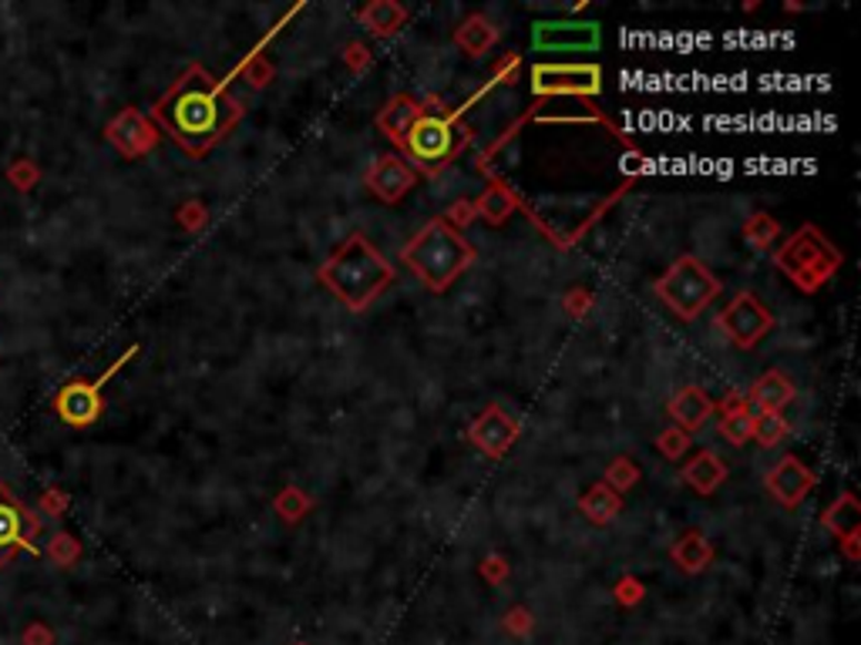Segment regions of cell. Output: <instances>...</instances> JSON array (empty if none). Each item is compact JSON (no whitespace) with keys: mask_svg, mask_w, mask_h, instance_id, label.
<instances>
[{"mask_svg":"<svg viewBox=\"0 0 861 645\" xmlns=\"http://www.w3.org/2000/svg\"><path fill=\"white\" fill-rule=\"evenodd\" d=\"M445 219H448L455 229H465V226L475 219V206H472V202H458V206H452V209L445 212Z\"/></svg>","mask_w":861,"mask_h":645,"instance_id":"37","label":"cell"},{"mask_svg":"<svg viewBox=\"0 0 861 645\" xmlns=\"http://www.w3.org/2000/svg\"><path fill=\"white\" fill-rule=\"evenodd\" d=\"M738 410H748V397L741 390H731L724 400H713V414H721V417L738 414Z\"/></svg>","mask_w":861,"mask_h":645,"instance_id":"35","label":"cell"},{"mask_svg":"<svg viewBox=\"0 0 861 645\" xmlns=\"http://www.w3.org/2000/svg\"><path fill=\"white\" fill-rule=\"evenodd\" d=\"M656 299L680 319V322H696L710 302L721 296V279L710 272V266L696 256H680L656 282H653Z\"/></svg>","mask_w":861,"mask_h":645,"instance_id":"6","label":"cell"},{"mask_svg":"<svg viewBox=\"0 0 861 645\" xmlns=\"http://www.w3.org/2000/svg\"><path fill=\"white\" fill-rule=\"evenodd\" d=\"M344 61H347V68H350L354 75H360V71H367V68H370V51H367L364 44L350 41V44L344 48Z\"/></svg>","mask_w":861,"mask_h":645,"instance_id":"34","label":"cell"},{"mask_svg":"<svg viewBox=\"0 0 861 645\" xmlns=\"http://www.w3.org/2000/svg\"><path fill=\"white\" fill-rule=\"evenodd\" d=\"M357 21H360V28H367V34L387 41L407 24V8L397 4V0H370V4H364L357 11Z\"/></svg>","mask_w":861,"mask_h":645,"instance_id":"20","label":"cell"},{"mask_svg":"<svg viewBox=\"0 0 861 645\" xmlns=\"http://www.w3.org/2000/svg\"><path fill=\"white\" fill-rule=\"evenodd\" d=\"M236 75H243L253 88H266V85H273V78H276V68L256 51V54H249L239 68H236Z\"/></svg>","mask_w":861,"mask_h":645,"instance_id":"32","label":"cell"},{"mask_svg":"<svg viewBox=\"0 0 861 645\" xmlns=\"http://www.w3.org/2000/svg\"><path fill=\"white\" fill-rule=\"evenodd\" d=\"M472 206H475V219H485L488 226H502V222H508L512 212L518 209V199H515V192H512L505 182H492V186L482 192V199L472 202Z\"/></svg>","mask_w":861,"mask_h":645,"instance_id":"25","label":"cell"},{"mask_svg":"<svg viewBox=\"0 0 861 645\" xmlns=\"http://www.w3.org/2000/svg\"><path fill=\"white\" fill-rule=\"evenodd\" d=\"M243 115L246 105L229 91V81H216L202 64H189L152 108V121L192 158L226 141Z\"/></svg>","mask_w":861,"mask_h":645,"instance_id":"1","label":"cell"},{"mask_svg":"<svg viewBox=\"0 0 861 645\" xmlns=\"http://www.w3.org/2000/svg\"><path fill=\"white\" fill-rule=\"evenodd\" d=\"M364 186L384 206H397L417 186V172L410 169V161H404L400 155H380L377 161H370Z\"/></svg>","mask_w":861,"mask_h":645,"instance_id":"14","label":"cell"},{"mask_svg":"<svg viewBox=\"0 0 861 645\" xmlns=\"http://www.w3.org/2000/svg\"><path fill=\"white\" fill-rule=\"evenodd\" d=\"M603 44L600 21L548 18L532 24V48L538 54H593Z\"/></svg>","mask_w":861,"mask_h":645,"instance_id":"8","label":"cell"},{"mask_svg":"<svg viewBox=\"0 0 861 645\" xmlns=\"http://www.w3.org/2000/svg\"><path fill=\"white\" fill-rule=\"evenodd\" d=\"M814 484H818L814 470H811L801 457H794V454H784V457H781L778 464H771V470L764 474L768 495H771L781 508H788V512H794V508L814 492Z\"/></svg>","mask_w":861,"mask_h":645,"instance_id":"13","label":"cell"},{"mask_svg":"<svg viewBox=\"0 0 861 645\" xmlns=\"http://www.w3.org/2000/svg\"><path fill=\"white\" fill-rule=\"evenodd\" d=\"M728 460L716 454V450H710V447H703V450H696L686 464H683V470H680V477H683V484L690 492H696L700 498H710V495H716L721 492V484L728 480Z\"/></svg>","mask_w":861,"mask_h":645,"instance_id":"15","label":"cell"},{"mask_svg":"<svg viewBox=\"0 0 861 645\" xmlns=\"http://www.w3.org/2000/svg\"><path fill=\"white\" fill-rule=\"evenodd\" d=\"M744 239L748 246L754 249H771L778 239H781V222L768 212H754L748 222H744Z\"/></svg>","mask_w":861,"mask_h":645,"instance_id":"27","label":"cell"},{"mask_svg":"<svg viewBox=\"0 0 861 645\" xmlns=\"http://www.w3.org/2000/svg\"><path fill=\"white\" fill-rule=\"evenodd\" d=\"M844 256L841 249L814 226H801L798 232H791L781 249L774 252V266L801 289V292H818L828 279L838 276Z\"/></svg>","mask_w":861,"mask_h":645,"instance_id":"5","label":"cell"},{"mask_svg":"<svg viewBox=\"0 0 861 645\" xmlns=\"http://www.w3.org/2000/svg\"><path fill=\"white\" fill-rule=\"evenodd\" d=\"M273 512L279 515L283 525H300L314 512V498L300 488V484H283L273 495Z\"/></svg>","mask_w":861,"mask_h":645,"instance_id":"26","label":"cell"},{"mask_svg":"<svg viewBox=\"0 0 861 645\" xmlns=\"http://www.w3.org/2000/svg\"><path fill=\"white\" fill-rule=\"evenodd\" d=\"M394 276L397 269L364 232H350L344 242H337V249L317 269V282L350 312H364L370 302H377Z\"/></svg>","mask_w":861,"mask_h":645,"instance_id":"2","label":"cell"},{"mask_svg":"<svg viewBox=\"0 0 861 645\" xmlns=\"http://www.w3.org/2000/svg\"><path fill=\"white\" fill-rule=\"evenodd\" d=\"M202 222H206V209H202L199 202H192V206H186V209H182V226L199 229Z\"/></svg>","mask_w":861,"mask_h":645,"instance_id":"38","label":"cell"},{"mask_svg":"<svg viewBox=\"0 0 861 645\" xmlns=\"http://www.w3.org/2000/svg\"><path fill=\"white\" fill-rule=\"evenodd\" d=\"M482 575L498 585V582H505V575H508V562H505L502 555H488V558L482 562Z\"/></svg>","mask_w":861,"mask_h":645,"instance_id":"36","label":"cell"},{"mask_svg":"<svg viewBox=\"0 0 861 645\" xmlns=\"http://www.w3.org/2000/svg\"><path fill=\"white\" fill-rule=\"evenodd\" d=\"M508 628H528V612L525 608L508 612Z\"/></svg>","mask_w":861,"mask_h":645,"instance_id":"40","label":"cell"},{"mask_svg":"<svg viewBox=\"0 0 861 645\" xmlns=\"http://www.w3.org/2000/svg\"><path fill=\"white\" fill-rule=\"evenodd\" d=\"M821 525H824L838 542L861 538V502L854 498V492L838 495V498L828 505V512L821 515Z\"/></svg>","mask_w":861,"mask_h":645,"instance_id":"23","label":"cell"},{"mask_svg":"<svg viewBox=\"0 0 861 645\" xmlns=\"http://www.w3.org/2000/svg\"><path fill=\"white\" fill-rule=\"evenodd\" d=\"M716 330L728 337L738 350H754L771 330H774V312L764 306L754 292H738L721 312H716Z\"/></svg>","mask_w":861,"mask_h":645,"instance_id":"7","label":"cell"},{"mask_svg":"<svg viewBox=\"0 0 861 645\" xmlns=\"http://www.w3.org/2000/svg\"><path fill=\"white\" fill-rule=\"evenodd\" d=\"M397 259L430 292H448V286L475 266L478 249L465 239L462 229H455L445 216H438V219H430L427 226H420L404 242Z\"/></svg>","mask_w":861,"mask_h":645,"instance_id":"3","label":"cell"},{"mask_svg":"<svg viewBox=\"0 0 861 645\" xmlns=\"http://www.w3.org/2000/svg\"><path fill=\"white\" fill-rule=\"evenodd\" d=\"M522 437V424L502 407V404H488L472 424H468V440L475 450H482L492 460H502Z\"/></svg>","mask_w":861,"mask_h":645,"instance_id":"12","label":"cell"},{"mask_svg":"<svg viewBox=\"0 0 861 645\" xmlns=\"http://www.w3.org/2000/svg\"><path fill=\"white\" fill-rule=\"evenodd\" d=\"M498 38H502V31L495 28V21L492 18H485L482 11H475V14H468L458 28H455V44H458V51L465 54V58H485L495 44H498Z\"/></svg>","mask_w":861,"mask_h":645,"instance_id":"19","label":"cell"},{"mask_svg":"<svg viewBox=\"0 0 861 645\" xmlns=\"http://www.w3.org/2000/svg\"><path fill=\"white\" fill-rule=\"evenodd\" d=\"M593 302H596V296H593L590 289H583V286H580V289H572V292L562 299L565 312H568V316H576V319H583V316H586V309H593Z\"/></svg>","mask_w":861,"mask_h":645,"instance_id":"33","label":"cell"},{"mask_svg":"<svg viewBox=\"0 0 861 645\" xmlns=\"http://www.w3.org/2000/svg\"><path fill=\"white\" fill-rule=\"evenodd\" d=\"M135 357H138V347H128L98 380H71V384H65V387L58 390V397H55L58 417H61L65 424H71V427H91V424L101 417V390H105V384H108L128 360H135Z\"/></svg>","mask_w":861,"mask_h":645,"instance_id":"9","label":"cell"},{"mask_svg":"<svg viewBox=\"0 0 861 645\" xmlns=\"http://www.w3.org/2000/svg\"><path fill=\"white\" fill-rule=\"evenodd\" d=\"M794 397H798V384L791 380V374H784V370H768V374L754 384L748 404H751V414L758 417V414H781L784 407L794 404Z\"/></svg>","mask_w":861,"mask_h":645,"instance_id":"17","label":"cell"},{"mask_svg":"<svg viewBox=\"0 0 861 645\" xmlns=\"http://www.w3.org/2000/svg\"><path fill=\"white\" fill-rule=\"evenodd\" d=\"M580 512H583V518L586 522H593V525H610L620 512H623V495H616L610 484H593V488H586L583 495H580Z\"/></svg>","mask_w":861,"mask_h":645,"instance_id":"24","label":"cell"},{"mask_svg":"<svg viewBox=\"0 0 861 645\" xmlns=\"http://www.w3.org/2000/svg\"><path fill=\"white\" fill-rule=\"evenodd\" d=\"M111 141L125 151V155H141L149 151L159 141V131L152 121H146L135 111H125L115 125H111Z\"/></svg>","mask_w":861,"mask_h":645,"instance_id":"21","label":"cell"},{"mask_svg":"<svg viewBox=\"0 0 861 645\" xmlns=\"http://www.w3.org/2000/svg\"><path fill=\"white\" fill-rule=\"evenodd\" d=\"M34 538H38V518L28 512L21 498H14L8 484H0V565L21 552H31Z\"/></svg>","mask_w":861,"mask_h":645,"instance_id":"11","label":"cell"},{"mask_svg":"<svg viewBox=\"0 0 861 645\" xmlns=\"http://www.w3.org/2000/svg\"><path fill=\"white\" fill-rule=\"evenodd\" d=\"M462 111H438V108H424V115L414 121L407 141H404V155L414 161V172H427L438 176L445 172L452 161L472 145V128L462 125Z\"/></svg>","mask_w":861,"mask_h":645,"instance_id":"4","label":"cell"},{"mask_svg":"<svg viewBox=\"0 0 861 645\" xmlns=\"http://www.w3.org/2000/svg\"><path fill=\"white\" fill-rule=\"evenodd\" d=\"M690 444H693V437H690L686 430L673 427V424H670L666 430H660V437H656V450H660L666 460H680V457H686Z\"/></svg>","mask_w":861,"mask_h":645,"instance_id":"31","label":"cell"},{"mask_svg":"<svg viewBox=\"0 0 861 645\" xmlns=\"http://www.w3.org/2000/svg\"><path fill=\"white\" fill-rule=\"evenodd\" d=\"M636 480H640V464L626 454L613 457L606 474H603V484H610L616 495H626L630 488H636Z\"/></svg>","mask_w":861,"mask_h":645,"instance_id":"28","label":"cell"},{"mask_svg":"<svg viewBox=\"0 0 861 645\" xmlns=\"http://www.w3.org/2000/svg\"><path fill=\"white\" fill-rule=\"evenodd\" d=\"M721 437L728 440V444H734V447H744L751 437H754V414H751V404H748V410H738V414H728V417H721Z\"/></svg>","mask_w":861,"mask_h":645,"instance_id":"29","label":"cell"},{"mask_svg":"<svg viewBox=\"0 0 861 645\" xmlns=\"http://www.w3.org/2000/svg\"><path fill=\"white\" fill-rule=\"evenodd\" d=\"M640 592H643V588H640V582H636V578H623V582L616 585V595H620L623 602H636V598H640Z\"/></svg>","mask_w":861,"mask_h":645,"instance_id":"39","label":"cell"},{"mask_svg":"<svg viewBox=\"0 0 861 645\" xmlns=\"http://www.w3.org/2000/svg\"><path fill=\"white\" fill-rule=\"evenodd\" d=\"M788 434H791V424L784 420V414H758L754 417V440L761 447H778Z\"/></svg>","mask_w":861,"mask_h":645,"instance_id":"30","label":"cell"},{"mask_svg":"<svg viewBox=\"0 0 861 645\" xmlns=\"http://www.w3.org/2000/svg\"><path fill=\"white\" fill-rule=\"evenodd\" d=\"M666 410H670V417H673V427L693 434V430H700V427L713 417V397H710L703 387L686 384V387H680V390L670 397Z\"/></svg>","mask_w":861,"mask_h":645,"instance_id":"18","label":"cell"},{"mask_svg":"<svg viewBox=\"0 0 861 645\" xmlns=\"http://www.w3.org/2000/svg\"><path fill=\"white\" fill-rule=\"evenodd\" d=\"M420 115H424V105H420L414 95L397 91V95H390L387 105L377 111V128H380V135L390 138L394 148L404 151V141H407V135H410V128H414V121H417Z\"/></svg>","mask_w":861,"mask_h":645,"instance_id":"16","label":"cell"},{"mask_svg":"<svg viewBox=\"0 0 861 645\" xmlns=\"http://www.w3.org/2000/svg\"><path fill=\"white\" fill-rule=\"evenodd\" d=\"M713 555H716V552H713L710 538H706L700 528H690V532H683V535L673 542V548H670V558H673V565H676L680 572H686V575H696V572L710 568Z\"/></svg>","mask_w":861,"mask_h":645,"instance_id":"22","label":"cell"},{"mask_svg":"<svg viewBox=\"0 0 861 645\" xmlns=\"http://www.w3.org/2000/svg\"><path fill=\"white\" fill-rule=\"evenodd\" d=\"M535 98H596L603 91L600 64H535L532 68Z\"/></svg>","mask_w":861,"mask_h":645,"instance_id":"10","label":"cell"}]
</instances>
